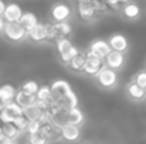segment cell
I'll return each mask as SVG.
<instances>
[{
    "label": "cell",
    "mask_w": 146,
    "mask_h": 144,
    "mask_svg": "<svg viewBox=\"0 0 146 144\" xmlns=\"http://www.w3.org/2000/svg\"><path fill=\"white\" fill-rule=\"evenodd\" d=\"M51 89L54 93V100L68 109L72 107H78V97L75 95V92L72 91L71 85L64 81V79H54L51 82Z\"/></svg>",
    "instance_id": "6da1fadb"
},
{
    "label": "cell",
    "mask_w": 146,
    "mask_h": 144,
    "mask_svg": "<svg viewBox=\"0 0 146 144\" xmlns=\"http://www.w3.org/2000/svg\"><path fill=\"white\" fill-rule=\"evenodd\" d=\"M77 11L82 20L92 23V21H97L104 13H106V7H105V3H101L97 0L80 1L77 3Z\"/></svg>",
    "instance_id": "7a4b0ae2"
},
{
    "label": "cell",
    "mask_w": 146,
    "mask_h": 144,
    "mask_svg": "<svg viewBox=\"0 0 146 144\" xmlns=\"http://www.w3.org/2000/svg\"><path fill=\"white\" fill-rule=\"evenodd\" d=\"M55 48H57V52L60 55L61 62L62 64H67V65H70V62L81 52L78 48L71 43V40H68V38H64V40L57 41L55 43Z\"/></svg>",
    "instance_id": "3957f363"
},
{
    "label": "cell",
    "mask_w": 146,
    "mask_h": 144,
    "mask_svg": "<svg viewBox=\"0 0 146 144\" xmlns=\"http://www.w3.org/2000/svg\"><path fill=\"white\" fill-rule=\"evenodd\" d=\"M95 81L97 84L102 88V89H108V91H112L118 86V82H119V76H118V72L108 68V66H104L101 69V72L95 76Z\"/></svg>",
    "instance_id": "277c9868"
},
{
    "label": "cell",
    "mask_w": 146,
    "mask_h": 144,
    "mask_svg": "<svg viewBox=\"0 0 146 144\" xmlns=\"http://www.w3.org/2000/svg\"><path fill=\"white\" fill-rule=\"evenodd\" d=\"M3 36L10 43H21V41L27 40L29 33L20 23H6Z\"/></svg>",
    "instance_id": "5b68a950"
},
{
    "label": "cell",
    "mask_w": 146,
    "mask_h": 144,
    "mask_svg": "<svg viewBox=\"0 0 146 144\" xmlns=\"http://www.w3.org/2000/svg\"><path fill=\"white\" fill-rule=\"evenodd\" d=\"M23 116V107H20L16 102L1 105L0 107V122L3 124H11L14 119Z\"/></svg>",
    "instance_id": "8992f818"
},
{
    "label": "cell",
    "mask_w": 146,
    "mask_h": 144,
    "mask_svg": "<svg viewBox=\"0 0 146 144\" xmlns=\"http://www.w3.org/2000/svg\"><path fill=\"white\" fill-rule=\"evenodd\" d=\"M72 33V26L70 21L64 23H51L50 27V37L48 41H60L64 38H68V36Z\"/></svg>",
    "instance_id": "52a82bcc"
},
{
    "label": "cell",
    "mask_w": 146,
    "mask_h": 144,
    "mask_svg": "<svg viewBox=\"0 0 146 144\" xmlns=\"http://www.w3.org/2000/svg\"><path fill=\"white\" fill-rule=\"evenodd\" d=\"M72 16V7L67 3H55L50 10V17L54 23L68 21Z\"/></svg>",
    "instance_id": "ba28073f"
},
{
    "label": "cell",
    "mask_w": 146,
    "mask_h": 144,
    "mask_svg": "<svg viewBox=\"0 0 146 144\" xmlns=\"http://www.w3.org/2000/svg\"><path fill=\"white\" fill-rule=\"evenodd\" d=\"M50 27H51V23H40L37 27H34L31 31H29L27 40H30L34 44H41V43L48 41Z\"/></svg>",
    "instance_id": "9c48e42d"
},
{
    "label": "cell",
    "mask_w": 146,
    "mask_h": 144,
    "mask_svg": "<svg viewBox=\"0 0 146 144\" xmlns=\"http://www.w3.org/2000/svg\"><path fill=\"white\" fill-rule=\"evenodd\" d=\"M104 66H105V61L104 59L98 58V57L90 54L87 51V62H85V68H84V75L95 78Z\"/></svg>",
    "instance_id": "30bf717a"
},
{
    "label": "cell",
    "mask_w": 146,
    "mask_h": 144,
    "mask_svg": "<svg viewBox=\"0 0 146 144\" xmlns=\"http://www.w3.org/2000/svg\"><path fill=\"white\" fill-rule=\"evenodd\" d=\"M88 52L105 61V58L112 52V49L109 47V43H108V41H105V40H102V38H98V40H94V41L90 44Z\"/></svg>",
    "instance_id": "8fae6325"
},
{
    "label": "cell",
    "mask_w": 146,
    "mask_h": 144,
    "mask_svg": "<svg viewBox=\"0 0 146 144\" xmlns=\"http://www.w3.org/2000/svg\"><path fill=\"white\" fill-rule=\"evenodd\" d=\"M108 43H109L111 49H112V51H116V52L125 54V52L129 49V41H128L126 36H125V34H121V33L112 34V36L108 38Z\"/></svg>",
    "instance_id": "7c38bea8"
},
{
    "label": "cell",
    "mask_w": 146,
    "mask_h": 144,
    "mask_svg": "<svg viewBox=\"0 0 146 144\" xmlns=\"http://www.w3.org/2000/svg\"><path fill=\"white\" fill-rule=\"evenodd\" d=\"M24 11L21 10V7L16 3H9L6 6V11L3 14V18L6 23H19L23 17Z\"/></svg>",
    "instance_id": "4fadbf2b"
},
{
    "label": "cell",
    "mask_w": 146,
    "mask_h": 144,
    "mask_svg": "<svg viewBox=\"0 0 146 144\" xmlns=\"http://www.w3.org/2000/svg\"><path fill=\"white\" fill-rule=\"evenodd\" d=\"M61 139L68 143H77L81 139V127L75 124H65L61 127Z\"/></svg>",
    "instance_id": "5bb4252c"
},
{
    "label": "cell",
    "mask_w": 146,
    "mask_h": 144,
    "mask_svg": "<svg viewBox=\"0 0 146 144\" xmlns=\"http://www.w3.org/2000/svg\"><path fill=\"white\" fill-rule=\"evenodd\" d=\"M105 66L113 69V71H121L123 66H125V54L122 52H116V51H112L106 58H105Z\"/></svg>",
    "instance_id": "9a60e30c"
},
{
    "label": "cell",
    "mask_w": 146,
    "mask_h": 144,
    "mask_svg": "<svg viewBox=\"0 0 146 144\" xmlns=\"http://www.w3.org/2000/svg\"><path fill=\"white\" fill-rule=\"evenodd\" d=\"M17 89L16 86H13L11 84H3L0 85V100L3 105H7V103H11L16 100V96H17Z\"/></svg>",
    "instance_id": "2e32d148"
},
{
    "label": "cell",
    "mask_w": 146,
    "mask_h": 144,
    "mask_svg": "<svg viewBox=\"0 0 146 144\" xmlns=\"http://www.w3.org/2000/svg\"><path fill=\"white\" fill-rule=\"evenodd\" d=\"M122 16L126 18V20H138L141 16H142V10L141 7L136 4V3H132V1H126L125 6L122 7Z\"/></svg>",
    "instance_id": "e0dca14e"
},
{
    "label": "cell",
    "mask_w": 146,
    "mask_h": 144,
    "mask_svg": "<svg viewBox=\"0 0 146 144\" xmlns=\"http://www.w3.org/2000/svg\"><path fill=\"white\" fill-rule=\"evenodd\" d=\"M126 95L133 102H143L146 99V91L142 89L141 86H138L133 81L126 86Z\"/></svg>",
    "instance_id": "ac0fdd59"
},
{
    "label": "cell",
    "mask_w": 146,
    "mask_h": 144,
    "mask_svg": "<svg viewBox=\"0 0 146 144\" xmlns=\"http://www.w3.org/2000/svg\"><path fill=\"white\" fill-rule=\"evenodd\" d=\"M48 141H54L61 139V129L58 126H55L54 123H47L41 126V132H40Z\"/></svg>",
    "instance_id": "d6986e66"
},
{
    "label": "cell",
    "mask_w": 146,
    "mask_h": 144,
    "mask_svg": "<svg viewBox=\"0 0 146 144\" xmlns=\"http://www.w3.org/2000/svg\"><path fill=\"white\" fill-rule=\"evenodd\" d=\"M20 107H23V109H26V107H30V106H34V105H37V96L36 95H29V93H26V92H23L21 89L17 92V96H16V100H14Z\"/></svg>",
    "instance_id": "ffe728a7"
},
{
    "label": "cell",
    "mask_w": 146,
    "mask_h": 144,
    "mask_svg": "<svg viewBox=\"0 0 146 144\" xmlns=\"http://www.w3.org/2000/svg\"><path fill=\"white\" fill-rule=\"evenodd\" d=\"M19 23L26 28V31H27V33H29V31H31L34 27H37V26L40 24L38 17H37L33 11H24V14H23V17H21V20H20Z\"/></svg>",
    "instance_id": "44dd1931"
},
{
    "label": "cell",
    "mask_w": 146,
    "mask_h": 144,
    "mask_svg": "<svg viewBox=\"0 0 146 144\" xmlns=\"http://www.w3.org/2000/svg\"><path fill=\"white\" fill-rule=\"evenodd\" d=\"M84 113L80 107H72V109H68L67 110V124H75V126H80L84 123Z\"/></svg>",
    "instance_id": "7402d4cb"
},
{
    "label": "cell",
    "mask_w": 146,
    "mask_h": 144,
    "mask_svg": "<svg viewBox=\"0 0 146 144\" xmlns=\"http://www.w3.org/2000/svg\"><path fill=\"white\" fill-rule=\"evenodd\" d=\"M85 62H87V52H80L71 62H70V69L77 72V74H84V68H85Z\"/></svg>",
    "instance_id": "603a6c76"
},
{
    "label": "cell",
    "mask_w": 146,
    "mask_h": 144,
    "mask_svg": "<svg viewBox=\"0 0 146 144\" xmlns=\"http://www.w3.org/2000/svg\"><path fill=\"white\" fill-rule=\"evenodd\" d=\"M43 113H44V112H43L37 105L23 109V116H24L29 122H40L41 117H43Z\"/></svg>",
    "instance_id": "cb8c5ba5"
},
{
    "label": "cell",
    "mask_w": 146,
    "mask_h": 144,
    "mask_svg": "<svg viewBox=\"0 0 146 144\" xmlns=\"http://www.w3.org/2000/svg\"><path fill=\"white\" fill-rule=\"evenodd\" d=\"M37 100L43 102H52L54 100V93L50 85H41L38 92H37Z\"/></svg>",
    "instance_id": "d4e9b609"
},
{
    "label": "cell",
    "mask_w": 146,
    "mask_h": 144,
    "mask_svg": "<svg viewBox=\"0 0 146 144\" xmlns=\"http://www.w3.org/2000/svg\"><path fill=\"white\" fill-rule=\"evenodd\" d=\"M3 134L9 139H11L13 141H16L17 139H20V136L23 134V132H20L14 124H3Z\"/></svg>",
    "instance_id": "484cf974"
},
{
    "label": "cell",
    "mask_w": 146,
    "mask_h": 144,
    "mask_svg": "<svg viewBox=\"0 0 146 144\" xmlns=\"http://www.w3.org/2000/svg\"><path fill=\"white\" fill-rule=\"evenodd\" d=\"M40 89V85L37 84V81H26L23 85H21V91L29 93V95H36L37 96V92Z\"/></svg>",
    "instance_id": "4316f807"
},
{
    "label": "cell",
    "mask_w": 146,
    "mask_h": 144,
    "mask_svg": "<svg viewBox=\"0 0 146 144\" xmlns=\"http://www.w3.org/2000/svg\"><path fill=\"white\" fill-rule=\"evenodd\" d=\"M29 120L24 117V116H20V117H17V119H14V122L11 123V124H14L20 132H23V133H26L27 132V127H29Z\"/></svg>",
    "instance_id": "83f0119b"
},
{
    "label": "cell",
    "mask_w": 146,
    "mask_h": 144,
    "mask_svg": "<svg viewBox=\"0 0 146 144\" xmlns=\"http://www.w3.org/2000/svg\"><path fill=\"white\" fill-rule=\"evenodd\" d=\"M133 82H135L138 86H141L142 89L146 91V71H139V72L133 76Z\"/></svg>",
    "instance_id": "f1b7e54d"
},
{
    "label": "cell",
    "mask_w": 146,
    "mask_h": 144,
    "mask_svg": "<svg viewBox=\"0 0 146 144\" xmlns=\"http://www.w3.org/2000/svg\"><path fill=\"white\" fill-rule=\"evenodd\" d=\"M50 141L41 134V133H37V134H30L29 136V144H48Z\"/></svg>",
    "instance_id": "f546056e"
},
{
    "label": "cell",
    "mask_w": 146,
    "mask_h": 144,
    "mask_svg": "<svg viewBox=\"0 0 146 144\" xmlns=\"http://www.w3.org/2000/svg\"><path fill=\"white\" fill-rule=\"evenodd\" d=\"M41 123L40 122H30L29 123V127H27V134L30 136V134H37V133H40L41 132Z\"/></svg>",
    "instance_id": "4dcf8cb0"
},
{
    "label": "cell",
    "mask_w": 146,
    "mask_h": 144,
    "mask_svg": "<svg viewBox=\"0 0 146 144\" xmlns=\"http://www.w3.org/2000/svg\"><path fill=\"white\" fill-rule=\"evenodd\" d=\"M0 144H16V143H14L11 139H9V137H6V136L3 134V136L0 137Z\"/></svg>",
    "instance_id": "1f68e13d"
},
{
    "label": "cell",
    "mask_w": 146,
    "mask_h": 144,
    "mask_svg": "<svg viewBox=\"0 0 146 144\" xmlns=\"http://www.w3.org/2000/svg\"><path fill=\"white\" fill-rule=\"evenodd\" d=\"M6 6H7V4H4V3L0 0V17H3V14H4V11H6Z\"/></svg>",
    "instance_id": "d6a6232c"
},
{
    "label": "cell",
    "mask_w": 146,
    "mask_h": 144,
    "mask_svg": "<svg viewBox=\"0 0 146 144\" xmlns=\"http://www.w3.org/2000/svg\"><path fill=\"white\" fill-rule=\"evenodd\" d=\"M4 27H6V21H4L3 17H0V34L4 31Z\"/></svg>",
    "instance_id": "836d02e7"
},
{
    "label": "cell",
    "mask_w": 146,
    "mask_h": 144,
    "mask_svg": "<svg viewBox=\"0 0 146 144\" xmlns=\"http://www.w3.org/2000/svg\"><path fill=\"white\" fill-rule=\"evenodd\" d=\"M1 136H3V126L0 124V137H1Z\"/></svg>",
    "instance_id": "e575fe53"
},
{
    "label": "cell",
    "mask_w": 146,
    "mask_h": 144,
    "mask_svg": "<svg viewBox=\"0 0 146 144\" xmlns=\"http://www.w3.org/2000/svg\"><path fill=\"white\" fill-rule=\"evenodd\" d=\"M84 144H94V143H90V141H88V143H84Z\"/></svg>",
    "instance_id": "d590c367"
},
{
    "label": "cell",
    "mask_w": 146,
    "mask_h": 144,
    "mask_svg": "<svg viewBox=\"0 0 146 144\" xmlns=\"http://www.w3.org/2000/svg\"><path fill=\"white\" fill-rule=\"evenodd\" d=\"M1 105H3V103H1V100H0V107H1Z\"/></svg>",
    "instance_id": "8d00e7d4"
}]
</instances>
